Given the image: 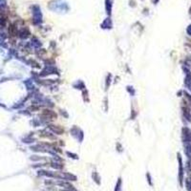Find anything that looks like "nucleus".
<instances>
[{"mask_svg": "<svg viewBox=\"0 0 191 191\" xmlns=\"http://www.w3.org/2000/svg\"><path fill=\"white\" fill-rule=\"evenodd\" d=\"M189 169L191 170V162H190V164H189Z\"/></svg>", "mask_w": 191, "mask_h": 191, "instance_id": "423d86ee", "label": "nucleus"}, {"mask_svg": "<svg viewBox=\"0 0 191 191\" xmlns=\"http://www.w3.org/2000/svg\"><path fill=\"white\" fill-rule=\"evenodd\" d=\"M187 33H189V35H191V25H190V26H189V27H188V28H187Z\"/></svg>", "mask_w": 191, "mask_h": 191, "instance_id": "7ed1b4c3", "label": "nucleus"}, {"mask_svg": "<svg viewBox=\"0 0 191 191\" xmlns=\"http://www.w3.org/2000/svg\"><path fill=\"white\" fill-rule=\"evenodd\" d=\"M5 3H6V2H5V0H0V6H4Z\"/></svg>", "mask_w": 191, "mask_h": 191, "instance_id": "f03ea898", "label": "nucleus"}, {"mask_svg": "<svg viewBox=\"0 0 191 191\" xmlns=\"http://www.w3.org/2000/svg\"><path fill=\"white\" fill-rule=\"evenodd\" d=\"M63 178H65L66 180H71V181H75V179H77L71 174H63Z\"/></svg>", "mask_w": 191, "mask_h": 191, "instance_id": "f257e3e1", "label": "nucleus"}, {"mask_svg": "<svg viewBox=\"0 0 191 191\" xmlns=\"http://www.w3.org/2000/svg\"><path fill=\"white\" fill-rule=\"evenodd\" d=\"M120 182H119V184H117V187H116V191H119V188H120Z\"/></svg>", "mask_w": 191, "mask_h": 191, "instance_id": "20e7f679", "label": "nucleus"}, {"mask_svg": "<svg viewBox=\"0 0 191 191\" xmlns=\"http://www.w3.org/2000/svg\"><path fill=\"white\" fill-rule=\"evenodd\" d=\"M152 1H153L154 4H156V3H158V2H159V0H152Z\"/></svg>", "mask_w": 191, "mask_h": 191, "instance_id": "39448f33", "label": "nucleus"}]
</instances>
